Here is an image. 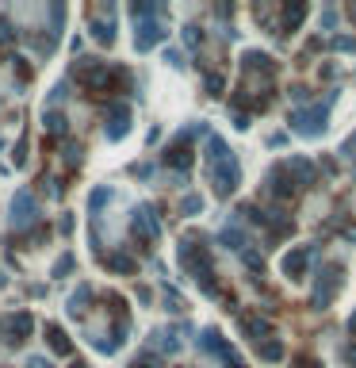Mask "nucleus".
<instances>
[{
	"instance_id": "obj_15",
	"label": "nucleus",
	"mask_w": 356,
	"mask_h": 368,
	"mask_svg": "<svg viewBox=\"0 0 356 368\" xmlns=\"http://www.w3.org/2000/svg\"><path fill=\"white\" fill-rule=\"evenodd\" d=\"M0 330H4L8 345H23V338H31V330H35V318L27 315V311H16V315L0 318Z\"/></svg>"
},
{
	"instance_id": "obj_23",
	"label": "nucleus",
	"mask_w": 356,
	"mask_h": 368,
	"mask_svg": "<svg viewBox=\"0 0 356 368\" xmlns=\"http://www.w3.org/2000/svg\"><path fill=\"white\" fill-rule=\"evenodd\" d=\"M46 130H50V135H58V130H62V135H65V116H58V111H46Z\"/></svg>"
},
{
	"instance_id": "obj_26",
	"label": "nucleus",
	"mask_w": 356,
	"mask_h": 368,
	"mask_svg": "<svg viewBox=\"0 0 356 368\" xmlns=\"http://www.w3.org/2000/svg\"><path fill=\"white\" fill-rule=\"evenodd\" d=\"M341 157H356V135H352V138H345V143H341Z\"/></svg>"
},
{
	"instance_id": "obj_32",
	"label": "nucleus",
	"mask_w": 356,
	"mask_h": 368,
	"mask_svg": "<svg viewBox=\"0 0 356 368\" xmlns=\"http://www.w3.org/2000/svg\"><path fill=\"white\" fill-rule=\"evenodd\" d=\"M0 150H4V138H0Z\"/></svg>"
},
{
	"instance_id": "obj_28",
	"label": "nucleus",
	"mask_w": 356,
	"mask_h": 368,
	"mask_svg": "<svg viewBox=\"0 0 356 368\" xmlns=\"http://www.w3.org/2000/svg\"><path fill=\"white\" fill-rule=\"evenodd\" d=\"M200 207H203V200H200V196H188V200H184V211H188V215H195Z\"/></svg>"
},
{
	"instance_id": "obj_7",
	"label": "nucleus",
	"mask_w": 356,
	"mask_h": 368,
	"mask_svg": "<svg viewBox=\"0 0 356 368\" xmlns=\"http://www.w3.org/2000/svg\"><path fill=\"white\" fill-rule=\"evenodd\" d=\"M195 135H207V127L203 123H192L188 130H180V135L173 138V143L165 146V165L168 169H176V177H188V165H192V138Z\"/></svg>"
},
{
	"instance_id": "obj_27",
	"label": "nucleus",
	"mask_w": 356,
	"mask_h": 368,
	"mask_svg": "<svg viewBox=\"0 0 356 368\" xmlns=\"http://www.w3.org/2000/svg\"><path fill=\"white\" fill-rule=\"evenodd\" d=\"M69 269H73V257L65 253V257L58 261V265H54V277H62V272H69Z\"/></svg>"
},
{
	"instance_id": "obj_11",
	"label": "nucleus",
	"mask_w": 356,
	"mask_h": 368,
	"mask_svg": "<svg viewBox=\"0 0 356 368\" xmlns=\"http://www.w3.org/2000/svg\"><path fill=\"white\" fill-rule=\"evenodd\" d=\"M195 345H200V353H203V357H219V361L226 364V368H238V353H234V345H230L214 326L203 330V334L195 338Z\"/></svg>"
},
{
	"instance_id": "obj_25",
	"label": "nucleus",
	"mask_w": 356,
	"mask_h": 368,
	"mask_svg": "<svg viewBox=\"0 0 356 368\" xmlns=\"http://www.w3.org/2000/svg\"><path fill=\"white\" fill-rule=\"evenodd\" d=\"M333 50H349V54H356V39H333Z\"/></svg>"
},
{
	"instance_id": "obj_31",
	"label": "nucleus",
	"mask_w": 356,
	"mask_h": 368,
	"mask_svg": "<svg viewBox=\"0 0 356 368\" xmlns=\"http://www.w3.org/2000/svg\"><path fill=\"white\" fill-rule=\"evenodd\" d=\"M295 368H318V361H314V357H299Z\"/></svg>"
},
{
	"instance_id": "obj_20",
	"label": "nucleus",
	"mask_w": 356,
	"mask_h": 368,
	"mask_svg": "<svg viewBox=\"0 0 356 368\" xmlns=\"http://www.w3.org/2000/svg\"><path fill=\"white\" fill-rule=\"evenodd\" d=\"M46 338H50V345L58 349L62 357H69V353H73V345H69V334H65V330H58V326H46Z\"/></svg>"
},
{
	"instance_id": "obj_3",
	"label": "nucleus",
	"mask_w": 356,
	"mask_h": 368,
	"mask_svg": "<svg viewBox=\"0 0 356 368\" xmlns=\"http://www.w3.org/2000/svg\"><path fill=\"white\" fill-rule=\"evenodd\" d=\"M207 177H211L219 200H230L234 188H238V181H241L238 157H234V150L222 143L219 135H207Z\"/></svg>"
},
{
	"instance_id": "obj_17",
	"label": "nucleus",
	"mask_w": 356,
	"mask_h": 368,
	"mask_svg": "<svg viewBox=\"0 0 356 368\" xmlns=\"http://www.w3.org/2000/svg\"><path fill=\"white\" fill-rule=\"evenodd\" d=\"M241 334L253 342V349H257L260 342L272 338V326H268V318H260V315H241Z\"/></svg>"
},
{
	"instance_id": "obj_21",
	"label": "nucleus",
	"mask_w": 356,
	"mask_h": 368,
	"mask_svg": "<svg viewBox=\"0 0 356 368\" xmlns=\"http://www.w3.org/2000/svg\"><path fill=\"white\" fill-rule=\"evenodd\" d=\"M257 357H260V361H280V357H284V345H280L276 338H268V342L257 345Z\"/></svg>"
},
{
	"instance_id": "obj_12",
	"label": "nucleus",
	"mask_w": 356,
	"mask_h": 368,
	"mask_svg": "<svg viewBox=\"0 0 356 368\" xmlns=\"http://www.w3.org/2000/svg\"><path fill=\"white\" fill-rule=\"evenodd\" d=\"M314 261H318V245H295L292 253H284L280 272H284L287 280H303L306 272L314 269Z\"/></svg>"
},
{
	"instance_id": "obj_13",
	"label": "nucleus",
	"mask_w": 356,
	"mask_h": 368,
	"mask_svg": "<svg viewBox=\"0 0 356 368\" xmlns=\"http://www.w3.org/2000/svg\"><path fill=\"white\" fill-rule=\"evenodd\" d=\"M31 223H39V200L31 196V188H23V192H16V200H12L8 226H12V230H20V226H31Z\"/></svg>"
},
{
	"instance_id": "obj_5",
	"label": "nucleus",
	"mask_w": 356,
	"mask_h": 368,
	"mask_svg": "<svg viewBox=\"0 0 356 368\" xmlns=\"http://www.w3.org/2000/svg\"><path fill=\"white\" fill-rule=\"evenodd\" d=\"M130 20H134V50L146 54L165 39V4H130L127 8Z\"/></svg>"
},
{
	"instance_id": "obj_19",
	"label": "nucleus",
	"mask_w": 356,
	"mask_h": 368,
	"mask_svg": "<svg viewBox=\"0 0 356 368\" xmlns=\"http://www.w3.org/2000/svg\"><path fill=\"white\" fill-rule=\"evenodd\" d=\"M88 299H92V284H81L69 296V307H65V311H69V318H84V303H88Z\"/></svg>"
},
{
	"instance_id": "obj_22",
	"label": "nucleus",
	"mask_w": 356,
	"mask_h": 368,
	"mask_svg": "<svg viewBox=\"0 0 356 368\" xmlns=\"http://www.w3.org/2000/svg\"><path fill=\"white\" fill-rule=\"evenodd\" d=\"M341 357H345V364H352V368H356V315L349 318V342H345Z\"/></svg>"
},
{
	"instance_id": "obj_29",
	"label": "nucleus",
	"mask_w": 356,
	"mask_h": 368,
	"mask_svg": "<svg viewBox=\"0 0 356 368\" xmlns=\"http://www.w3.org/2000/svg\"><path fill=\"white\" fill-rule=\"evenodd\" d=\"M333 23H337V12H333V8H326V16H322V27H326V31H333Z\"/></svg>"
},
{
	"instance_id": "obj_6",
	"label": "nucleus",
	"mask_w": 356,
	"mask_h": 368,
	"mask_svg": "<svg viewBox=\"0 0 356 368\" xmlns=\"http://www.w3.org/2000/svg\"><path fill=\"white\" fill-rule=\"evenodd\" d=\"M333 100H337V92H330V96L318 100V104H306L303 111H292V130H295V135H303V138H322Z\"/></svg>"
},
{
	"instance_id": "obj_24",
	"label": "nucleus",
	"mask_w": 356,
	"mask_h": 368,
	"mask_svg": "<svg viewBox=\"0 0 356 368\" xmlns=\"http://www.w3.org/2000/svg\"><path fill=\"white\" fill-rule=\"evenodd\" d=\"M65 96H69V84H65V81H58V84H54V92H50V108H54L58 100H65Z\"/></svg>"
},
{
	"instance_id": "obj_8",
	"label": "nucleus",
	"mask_w": 356,
	"mask_h": 368,
	"mask_svg": "<svg viewBox=\"0 0 356 368\" xmlns=\"http://www.w3.org/2000/svg\"><path fill=\"white\" fill-rule=\"evenodd\" d=\"M188 334H192V326H188V323L157 326V330H149V342H146V349H149L154 357H173V353H180V349H184Z\"/></svg>"
},
{
	"instance_id": "obj_18",
	"label": "nucleus",
	"mask_w": 356,
	"mask_h": 368,
	"mask_svg": "<svg viewBox=\"0 0 356 368\" xmlns=\"http://www.w3.org/2000/svg\"><path fill=\"white\" fill-rule=\"evenodd\" d=\"M100 265L111 269V272H134V269H138V261H134V257H127V253H100Z\"/></svg>"
},
{
	"instance_id": "obj_4",
	"label": "nucleus",
	"mask_w": 356,
	"mask_h": 368,
	"mask_svg": "<svg viewBox=\"0 0 356 368\" xmlns=\"http://www.w3.org/2000/svg\"><path fill=\"white\" fill-rule=\"evenodd\" d=\"M176 257H180V269L184 277H192L195 284L203 288V296H219V280H214V265H211V253L203 238H180V250H176Z\"/></svg>"
},
{
	"instance_id": "obj_9",
	"label": "nucleus",
	"mask_w": 356,
	"mask_h": 368,
	"mask_svg": "<svg viewBox=\"0 0 356 368\" xmlns=\"http://www.w3.org/2000/svg\"><path fill=\"white\" fill-rule=\"evenodd\" d=\"M130 238L138 242V250H149V245L161 238V223H157V211L149 203L134 207V215H130Z\"/></svg>"
},
{
	"instance_id": "obj_16",
	"label": "nucleus",
	"mask_w": 356,
	"mask_h": 368,
	"mask_svg": "<svg viewBox=\"0 0 356 368\" xmlns=\"http://www.w3.org/2000/svg\"><path fill=\"white\" fill-rule=\"evenodd\" d=\"M130 130V108H123V104H111L108 108V127H104V135L115 143V138H123Z\"/></svg>"
},
{
	"instance_id": "obj_10",
	"label": "nucleus",
	"mask_w": 356,
	"mask_h": 368,
	"mask_svg": "<svg viewBox=\"0 0 356 368\" xmlns=\"http://www.w3.org/2000/svg\"><path fill=\"white\" fill-rule=\"evenodd\" d=\"M337 291H341V265H326L322 272H318L314 288H311V307L314 311H326Z\"/></svg>"
},
{
	"instance_id": "obj_2",
	"label": "nucleus",
	"mask_w": 356,
	"mask_h": 368,
	"mask_svg": "<svg viewBox=\"0 0 356 368\" xmlns=\"http://www.w3.org/2000/svg\"><path fill=\"white\" fill-rule=\"evenodd\" d=\"M265 184H268V196H272V200H295L303 188L314 184V165L306 162V157H284L276 169H268Z\"/></svg>"
},
{
	"instance_id": "obj_30",
	"label": "nucleus",
	"mask_w": 356,
	"mask_h": 368,
	"mask_svg": "<svg viewBox=\"0 0 356 368\" xmlns=\"http://www.w3.org/2000/svg\"><path fill=\"white\" fill-rule=\"evenodd\" d=\"M23 368H54L50 361H46V357H31V361H27Z\"/></svg>"
},
{
	"instance_id": "obj_1",
	"label": "nucleus",
	"mask_w": 356,
	"mask_h": 368,
	"mask_svg": "<svg viewBox=\"0 0 356 368\" xmlns=\"http://www.w3.org/2000/svg\"><path fill=\"white\" fill-rule=\"evenodd\" d=\"M276 92V62L265 50H246L241 58V100H249L246 116L265 111Z\"/></svg>"
},
{
	"instance_id": "obj_14",
	"label": "nucleus",
	"mask_w": 356,
	"mask_h": 368,
	"mask_svg": "<svg viewBox=\"0 0 356 368\" xmlns=\"http://www.w3.org/2000/svg\"><path fill=\"white\" fill-rule=\"evenodd\" d=\"M88 27H92V35H96L100 46H111V43H115V4L88 8Z\"/></svg>"
}]
</instances>
